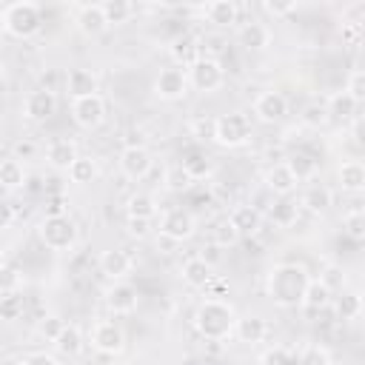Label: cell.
<instances>
[{"instance_id": "36", "label": "cell", "mask_w": 365, "mask_h": 365, "mask_svg": "<svg viewBox=\"0 0 365 365\" xmlns=\"http://www.w3.org/2000/svg\"><path fill=\"white\" fill-rule=\"evenodd\" d=\"M100 9H103V17H106V26H123L137 11L134 3H128V0H106V3H100Z\"/></svg>"}, {"instance_id": "1", "label": "cell", "mask_w": 365, "mask_h": 365, "mask_svg": "<svg viewBox=\"0 0 365 365\" xmlns=\"http://www.w3.org/2000/svg\"><path fill=\"white\" fill-rule=\"evenodd\" d=\"M311 274L302 262H277L265 274V294L277 308H299Z\"/></svg>"}, {"instance_id": "49", "label": "cell", "mask_w": 365, "mask_h": 365, "mask_svg": "<svg viewBox=\"0 0 365 365\" xmlns=\"http://www.w3.org/2000/svg\"><path fill=\"white\" fill-rule=\"evenodd\" d=\"M23 365H57V356L48 351H29L23 356Z\"/></svg>"}, {"instance_id": "55", "label": "cell", "mask_w": 365, "mask_h": 365, "mask_svg": "<svg viewBox=\"0 0 365 365\" xmlns=\"http://www.w3.org/2000/svg\"><path fill=\"white\" fill-rule=\"evenodd\" d=\"M194 131H197V137H200V140H205V137H211V131H214V120H208V123H202V120H197V123H194Z\"/></svg>"}, {"instance_id": "35", "label": "cell", "mask_w": 365, "mask_h": 365, "mask_svg": "<svg viewBox=\"0 0 365 365\" xmlns=\"http://www.w3.org/2000/svg\"><path fill=\"white\" fill-rule=\"evenodd\" d=\"M0 185L14 191V188H23L26 185V165L14 157H6L0 160Z\"/></svg>"}, {"instance_id": "17", "label": "cell", "mask_w": 365, "mask_h": 365, "mask_svg": "<svg viewBox=\"0 0 365 365\" xmlns=\"http://www.w3.org/2000/svg\"><path fill=\"white\" fill-rule=\"evenodd\" d=\"M262 214L254 208V205H234L231 208V214H228V222L237 228V234H240V240L242 237H257L259 234V228H262Z\"/></svg>"}, {"instance_id": "47", "label": "cell", "mask_w": 365, "mask_h": 365, "mask_svg": "<svg viewBox=\"0 0 365 365\" xmlns=\"http://www.w3.org/2000/svg\"><path fill=\"white\" fill-rule=\"evenodd\" d=\"M20 282H23V277L17 268H11V265L0 268V294L3 291H20Z\"/></svg>"}, {"instance_id": "21", "label": "cell", "mask_w": 365, "mask_h": 365, "mask_svg": "<svg viewBox=\"0 0 365 365\" xmlns=\"http://www.w3.org/2000/svg\"><path fill=\"white\" fill-rule=\"evenodd\" d=\"M237 40L245 51H265L271 46V31L265 23H257V20H248L240 26L237 31Z\"/></svg>"}, {"instance_id": "16", "label": "cell", "mask_w": 365, "mask_h": 365, "mask_svg": "<svg viewBox=\"0 0 365 365\" xmlns=\"http://www.w3.org/2000/svg\"><path fill=\"white\" fill-rule=\"evenodd\" d=\"M77 157H80L77 143L68 140V137H54V140L46 145V163H48L54 171H68Z\"/></svg>"}, {"instance_id": "32", "label": "cell", "mask_w": 365, "mask_h": 365, "mask_svg": "<svg viewBox=\"0 0 365 365\" xmlns=\"http://www.w3.org/2000/svg\"><path fill=\"white\" fill-rule=\"evenodd\" d=\"M125 214L128 217H137V220H154L160 214V202L154 194L148 191H134L128 200H125Z\"/></svg>"}, {"instance_id": "27", "label": "cell", "mask_w": 365, "mask_h": 365, "mask_svg": "<svg viewBox=\"0 0 365 365\" xmlns=\"http://www.w3.org/2000/svg\"><path fill=\"white\" fill-rule=\"evenodd\" d=\"M74 23H77V29H80V34H86V37H97V34H103L108 26H106V17H103V9H100V3H88V6H80L77 9V17H74Z\"/></svg>"}, {"instance_id": "23", "label": "cell", "mask_w": 365, "mask_h": 365, "mask_svg": "<svg viewBox=\"0 0 365 365\" xmlns=\"http://www.w3.org/2000/svg\"><path fill=\"white\" fill-rule=\"evenodd\" d=\"M97 86H100L97 74L88 68H68V74H66V91L71 94V100L97 94Z\"/></svg>"}, {"instance_id": "20", "label": "cell", "mask_w": 365, "mask_h": 365, "mask_svg": "<svg viewBox=\"0 0 365 365\" xmlns=\"http://www.w3.org/2000/svg\"><path fill=\"white\" fill-rule=\"evenodd\" d=\"M331 205H334V191L325 182H311L299 194V208H305L308 214H325Z\"/></svg>"}, {"instance_id": "40", "label": "cell", "mask_w": 365, "mask_h": 365, "mask_svg": "<svg viewBox=\"0 0 365 365\" xmlns=\"http://www.w3.org/2000/svg\"><path fill=\"white\" fill-rule=\"evenodd\" d=\"M299 120H302V125H308V128H322V125H328L331 120H328L325 100H311V103L302 108Z\"/></svg>"}, {"instance_id": "9", "label": "cell", "mask_w": 365, "mask_h": 365, "mask_svg": "<svg viewBox=\"0 0 365 365\" xmlns=\"http://www.w3.org/2000/svg\"><path fill=\"white\" fill-rule=\"evenodd\" d=\"M91 348H94L97 354L117 356V354H123V348H125V331H123L114 319H100V322L91 328Z\"/></svg>"}, {"instance_id": "37", "label": "cell", "mask_w": 365, "mask_h": 365, "mask_svg": "<svg viewBox=\"0 0 365 365\" xmlns=\"http://www.w3.org/2000/svg\"><path fill=\"white\" fill-rule=\"evenodd\" d=\"M285 165L291 168V174L297 177V182L314 180V177H317V171H319V163H317V160H314L311 154H302V151L291 154V157L285 160Z\"/></svg>"}, {"instance_id": "28", "label": "cell", "mask_w": 365, "mask_h": 365, "mask_svg": "<svg viewBox=\"0 0 365 365\" xmlns=\"http://www.w3.org/2000/svg\"><path fill=\"white\" fill-rule=\"evenodd\" d=\"M265 334H268V325H265V319H262V317H257V314L237 317L234 336H237L240 342H245V345H257V342H262V339H265Z\"/></svg>"}, {"instance_id": "19", "label": "cell", "mask_w": 365, "mask_h": 365, "mask_svg": "<svg viewBox=\"0 0 365 365\" xmlns=\"http://www.w3.org/2000/svg\"><path fill=\"white\" fill-rule=\"evenodd\" d=\"M297 177L291 174V168L285 163H274L268 171H265V191L268 194H277V197H291L297 191Z\"/></svg>"}, {"instance_id": "12", "label": "cell", "mask_w": 365, "mask_h": 365, "mask_svg": "<svg viewBox=\"0 0 365 365\" xmlns=\"http://www.w3.org/2000/svg\"><path fill=\"white\" fill-rule=\"evenodd\" d=\"M57 114V94L54 88H34L23 100V117L31 123H46Z\"/></svg>"}, {"instance_id": "39", "label": "cell", "mask_w": 365, "mask_h": 365, "mask_svg": "<svg viewBox=\"0 0 365 365\" xmlns=\"http://www.w3.org/2000/svg\"><path fill=\"white\" fill-rule=\"evenodd\" d=\"M180 165H182V171L191 177V182L205 180V177L211 174V157L202 154V151H191V154H185Z\"/></svg>"}, {"instance_id": "14", "label": "cell", "mask_w": 365, "mask_h": 365, "mask_svg": "<svg viewBox=\"0 0 365 365\" xmlns=\"http://www.w3.org/2000/svg\"><path fill=\"white\" fill-rule=\"evenodd\" d=\"M103 299H106V308H108L111 314H134V311H137V302H140L137 288H134L131 282H123V279L111 282V285L106 288Z\"/></svg>"}, {"instance_id": "6", "label": "cell", "mask_w": 365, "mask_h": 365, "mask_svg": "<svg viewBox=\"0 0 365 365\" xmlns=\"http://www.w3.org/2000/svg\"><path fill=\"white\" fill-rule=\"evenodd\" d=\"M185 77H188V86H194L197 91L202 94H214L222 88L225 83V68L217 57L211 54H202L200 60H194L188 68H185Z\"/></svg>"}, {"instance_id": "44", "label": "cell", "mask_w": 365, "mask_h": 365, "mask_svg": "<svg viewBox=\"0 0 365 365\" xmlns=\"http://www.w3.org/2000/svg\"><path fill=\"white\" fill-rule=\"evenodd\" d=\"M342 91H345L348 97H354L356 103H362V100H365V71H362V68H354V71L348 74Z\"/></svg>"}, {"instance_id": "24", "label": "cell", "mask_w": 365, "mask_h": 365, "mask_svg": "<svg viewBox=\"0 0 365 365\" xmlns=\"http://www.w3.org/2000/svg\"><path fill=\"white\" fill-rule=\"evenodd\" d=\"M336 182L348 194H359L365 188V165L359 160H342L336 165Z\"/></svg>"}, {"instance_id": "5", "label": "cell", "mask_w": 365, "mask_h": 365, "mask_svg": "<svg viewBox=\"0 0 365 365\" xmlns=\"http://www.w3.org/2000/svg\"><path fill=\"white\" fill-rule=\"evenodd\" d=\"M211 140L220 148H242L251 140V117L242 111H225V114L214 117Z\"/></svg>"}, {"instance_id": "54", "label": "cell", "mask_w": 365, "mask_h": 365, "mask_svg": "<svg viewBox=\"0 0 365 365\" xmlns=\"http://www.w3.org/2000/svg\"><path fill=\"white\" fill-rule=\"evenodd\" d=\"M34 154V143L31 140H20V143H14V160H20V157H31Z\"/></svg>"}, {"instance_id": "7", "label": "cell", "mask_w": 365, "mask_h": 365, "mask_svg": "<svg viewBox=\"0 0 365 365\" xmlns=\"http://www.w3.org/2000/svg\"><path fill=\"white\" fill-rule=\"evenodd\" d=\"M197 231V217L188 208H165L160 214V234L171 242H185Z\"/></svg>"}, {"instance_id": "43", "label": "cell", "mask_w": 365, "mask_h": 365, "mask_svg": "<svg viewBox=\"0 0 365 365\" xmlns=\"http://www.w3.org/2000/svg\"><path fill=\"white\" fill-rule=\"evenodd\" d=\"M297 365H331V354H328L325 345H319V342H308V345L299 351Z\"/></svg>"}, {"instance_id": "15", "label": "cell", "mask_w": 365, "mask_h": 365, "mask_svg": "<svg viewBox=\"0 0 365 365\" xmlns=\"http://www.w3.org/2000/svg\"><path fill=\"white\" fill-rule=\"evenodd\" d=\"M288 114V100L282 91H262L254 100V117L259 123H279Z\"/></svg>"}, {"instance_id": "46", "label": "cell", "mask_w": 365, "mask_h": 365, "mask_svg": "<svg viewBox=\"0 0 365 365\" xmlns=\"http://www.w3.org/2000/svg\"><path fill=\"white\" fill-rule=\"evenodd\" d=\"M165 185H168V191H188L191 188V177L182 171V165H174V168H168V174H165Z\"/></svg>"}, {"instance_id": "52", "label": "cell", "mask_w": 365, "mask_h": 365, "mask_svg": "<svg viewBox=\"0 0 365 365\" xmlns=\"http://www.w3.org/2000/svg\"><path fill=\"white\" fill-rule=\"evenodd\" d=\"M359 34H362V26L359 23H342V40L348 46H356L359 43Z\"/></svg>"}, {"instance_id": "3", "label": "cell", "mask_w": 365, "mask_h": 365, "mask_svg": "<svg viewBox=\"0 0 365 365\" xmlns=\"http://www.w3.org/2000/svg\"><path fill=\"white\" fill-rule=\"evenodd\" d=\"M0 26L9 37L17 40H29L34 34H40L43 29V9L31 0H20V3H9L0 14Z\"/></svg>"}, {"instance_id": "50", "label": "cell", "mask_w": 365, "mask_h": 365, "mask_svg": "<svg viewBox=\"0 0 365 365\" xmlns=\"http://www.w3.org/2000/svg\"><path fill=\"white\" fill-rule=\"evenodd\" d=\"M202 291H205V297H208V299H222V294L228 291V282H225V279H220V277L214 274V277H211V282H208Z\"/></svg>"}, {"instance_id": "45", "label": "cell", "mask_w": 365, "mask_h": 365, "mask_svg": "<svg viewBox=\"0 0 365 365\" xmlns=\"http://www.w3.org/2000/svg\"><path fill=\"white\" fill-rule=\"evenodd\" d=\"M63 325H66V322H63V317H57V314H46V317L37 322V334H40V336H46L48 342H54V336L63 331Z\"/></svg>"}, {"instance_id": "33", "label": "cell", "mask_w": 365, "mask_h": 365, "mask_svg": "<svg viewBox=\"0 0 365 365\" xmlns=\"http://www.w3.org/2000/svg\"><path fill=\"white\" fill-rule=\"evenodd\" d=\"M268 220L277 225V228H291L297 222V214H299V205L291 200V197H279L268 205Z\"/></svg>"}, {"instance_id": "25", "label": "cell", "mask_w": 365, "mask_h": 365, "mask_svg": "<svg viewBox=\"0 0 365 365\" xmlns=\"http://www.w3.org/2000/svg\"><path fill=\"white\" fill-rule=\"evenodd\" d=\"M331 299H334V291H331L322 279H314V277H311V282H308V288H305V294H302L299 308L308 311V314H319V311L331 308Z\"/></svg>"}, {"instance_id": "59", "label": "cell", "mask_w": 365, "mask_h": 365, "mask_svg": "<svg viewBox=\"0 0 365 365\" xmlns=\"http://www.w3.org/2000/svg\"><path fill=\"white\" fill-rule=\"evenodd\" d=\"M111 365H131V362H111Z\"/></svg>"}, {"instance_id": "31", "label": "cell", "mask_w": 365, "mask_h": 365, "mask_svg": "<svg viewBox=\"0 0 365 365\" xmlns=\"http://www.w3.org/2000/svg\"><path fill=\"white\" fill-rule=\"evenodd\" d=\"M325 108H328V120H334V123H348V120L356 117L359 103H356L354 97H348L345 91H334V94L325 100Z\"/></svg>"}, {"instance_id": "57", "label": "cell", "mask_w": 365, "mask_h": 365, "mask_svg": "<svg viewBox=\"0 0 365 365\" xmlns=\"http://www.w3.org/2000/svg\"><path fill=\"white\" fill-rule=\"evenodd\" d=\"M3 265H6V251L0 248V268H3Z\"/></svg>"}, {"instance_id": "38", "label": "cell", "mask_w": 365, "mask_h": 365, "mask_svg": "<svg viewBox=\"0 0 365 365\" xmlns=\"http://www.w3.org/2000/svg\"><path fill=\"white\" fill-rule=\"evenodd\" d=\"M26 311V297L20 291H3L0 294V322H14Z\"/></svg>"}, {"instance_id": "30", "label": "cell", "mask_w": 365, "mask_h": 365, "mask_svg": "<svg viewBox=\"0 0 365 365\" xmlns=\"http://www.w3.org/2000/svg\"><path fill=\"white\" fill-rule=\"evenodd\" d=\"M202 14L214 26H234L240 17V6L234 0H211L202 6Z\"/></svg>"}, {"instance_id": "48", "label": "cell", "mask_w": 365, "mask_h": 365, "mask_svg": "<svg viewBox=\"0 0 365 365\" xmlns=\"http://www.w3.org/2000/svg\"><path fill=\"white\" fill-rule=\"evenodd\" d=\"M125 231H128L131 237L143 240V237H148V234H151V220H137V217H128V220H125Z\"/></svg>"}, {"instance_id": "10", "label": "cell", "mask_w": 365, "mask_h": 365, "mask_svg": "<svg viewBox=\"0 0 365 365\" xmlns=\"http://www.w3.org/2000/svg\"><path fill=\"white\" fill-rule=\"evenodd\" d=\"M71 120H74V125H80L86 131L100 128L106 123V100L100 94L71 100Z\"/></svg>"}, {"instance_id": "58", "label": "cell", "mask_w": 365, "mask_h": 365, "mask_svg": "<svg viewBox=\"0 0 365 365\" xmlns=\"http://www.w3.org/2000/svg\"><path fill=\"white\" fill-rule=\"evenodd\" d=\"M3 80H6V68H3V63H0V86H3Z\"/></svg>"}, {"instance_id": "22", "label": "cell", "mask_w": 365, "mask_h": 365, "mask_svg": "<svg viewBox=\"0 0 365 365\" xmlns=\"http://www.w3.org/2000/svg\"><path fill=\"white\" fill-rule=\"evenodd\" d=\"M171 57H174V63H177L180 68H188L194 60L202 57L200 37L191 34V31H182L180 37H174V43H171Z\"/></svg>"}, {"instance_id": "56", "label": "cell", "mask_w": 365, "mask_h": 365, "mask_svg": "<svg viewBox=\"0 0 365 365\" xmlns=\"http://www.w3.org/2000/svg\"><path fill=\"white\" fill-rule=\"evenodd\" d=\"M0 365H23V356H3Z\"/></svg>"}, {"instance_id": "11", "label": "cell", "mask_w": 365, "mask_h": 365, "mask_svg": "<svg viewBox=\"0 0 365 365\" xmlns=\"http://www.w3.org/2000/svg\"><path fill=\"white\" fill-rule=\"evenodd\" d=\"M154 94L165 103H174V100H182L188 94V77H185V68L180 66H168V68H160V74L154 77Z\"/></svg>"}, {"instance_id": "2", "label": "cell", "mask_w": 365, "mask_h": 365, "mask_svg": "<svg viewBox=\"0 0 365 365\" xmlns=\"http://www.w3.org/2000/svg\"><path fill=\"white\" fill-rule=\"evenodd\" d=\"M197 334L208 342H222L228 336H234V325H237V311L231 302L225 299H202L197 308H194V317H191Z\"/></svg>"}, {"instance_id": "8", "label": "cell", "mask_w": 365, "mask_h": 365, "mask_svg": "<svg viewBox=\"0 0 365 365\" xmlns=\"http://www.w3.org/2000/svg\"><path fill=\"white\" fill-rule=\"evenodd\" d=\"M117 165H120V174H123L125 180L140 182V180H145V177L151 174L154 157H151V151H148L145 145H125V148L120 151Z\"/></svg>"}, {"instance_id": "29", "label": "cell", "mask_w": 365, "mask_h": 365, "mask_svg": "<svg viewBox=\"0 0 365 365\" xmlns=\"http://www.w3.org/2000/svg\"><path fill=\"white\" fill-rule=\"evenodd\" d=\"M83 331H80V325H74V322H66L63 325V331L54 336V351L60 354V356H66V359H71V356H77L80 351H83Z\"/></svg>"}, {"instance_id": "13", "label": "cell", "mask_w": 365, "mask_h": 365, "mask_svg": "<svg viewBox=\"0 0 365 365\" xmlns=\"http://www.w3.org/2000/svg\"><path fill=\"white\" fill-rule=\"evenodd\" d=\"M97 268H100V274H103L106 279L117 282V279H125V277L131 274L134 259H131L128 251H123V248H106V251H100V257H97Z\"/></svg>"}, {"instance_id": "51", "label": "cell", "mask_w": 365, "mask_h": 365, "mask_svg": "<svg viewBox=\"0 0 365 365\" xmlns=\"http://www.w3.org/2000/svg\"><path fill=\"white\" fill-rule=\"evenodd\" d=\"M262 9L268 14H274V17H285V14L297 11V3H262Z\"/></svg>"}, {"instance_id": "42", "label": "cell", "mask_w": 365, "mask_h": 365, "mask_svg": "<svg viewBox=\"0 0 365 365\" xmlns=\"http://www.w3.org/2000/svg\"><path fill=\"white\" fill-rule=\"evenodd\" d=\"M342 231L354 240V242H362L365 240V214L359 208H351L348 214H342Z\"/></svg>"}, {"instance_id": "41", "label": "cell", "mask_w": 365, "mask_h": 365, "mask_svg": "<svg viewBox=\"0 0 365 365\" xmlns=\"http://www.w3.org/2000/svg\"><path fill=\"white\" fill-rule=\"evenodd\" d=\"M211 240H214V245H220V248H231V245L240 242V234H237V228L228 222V217H222V220L214 222V228H211Z\"/></svg>"}, {"instance_id": "4", "label": "cell", "mask_w": 365, "mask_h": 365, "mask_svg": "<svg viewBox=\"0 0 365 365\" xmlns=\"http://www.w3.org/2000/svg\"><path fill=\"white\" fill-rule=\"evenodd\" d=\"M37 240L54 251V254H66L77 245L80 240V228L77 222L68 217V214H46L40 222H37Z\"/></svg>"}, {"instance_id": "34", "label": "cell", "mask_w": 365, "mask_h": 365, "mask_svg": "<svg viewBox=\"0 0 365 365\" xmlns=\"http://www.w3.org/2000/svg\"><path fill=\"white\" fill-rule=\"evenodd\" d=\"M68 177H71L74 185H88V182H94V180L100 177V165H97V160H94L91 154H80V157L71 163Z\"/></svg>"}, {"instance_id": "18", "label": "cell", "mask_w": 365, "mask_h": 365, "mask_svg": "<svg viewBox=\"0 0 365 365\" xmlns=\"http://www.w3.org/2000/svg\"><path fill=\"white\" fill-rule=\"evenodd\" d=\"M180 277H182V282L188 285V288H194V291H202L208 282H211V277H214V268H211V262L205 259V257H188L185 262H182V268H180Z\"/></svg>"}, {"instance_id": "26", "label": "cell", "mask_w": 365, "mask_h": 365, "mask_svg": "<svg viewBox=\"0 0 365 365\" xmlns=\"http://www.w3.org/2000/svg\"><path fill=\"white\" fill-rule=\"evenodd\" d=\"M331 305L336 308V317L342 322L359 319V314H362V294L356 288H339V291H334Z\"/></svg>"}, {"instance_id": "53", "label": "cell", "mask_w": 365, "mask_h": 365, "mask_svg": "<svg viewBox=\"0 0 365 365\" xmlns=\"http://www.w3.org/2000/svg\"><path fill=\"white\" fill-rule=\"evenodd\" d=\"M14 217H17L14 205H11L9 200H0V231H3V228H9V225L14 222Z\"/></svg>"}]
</instances>
